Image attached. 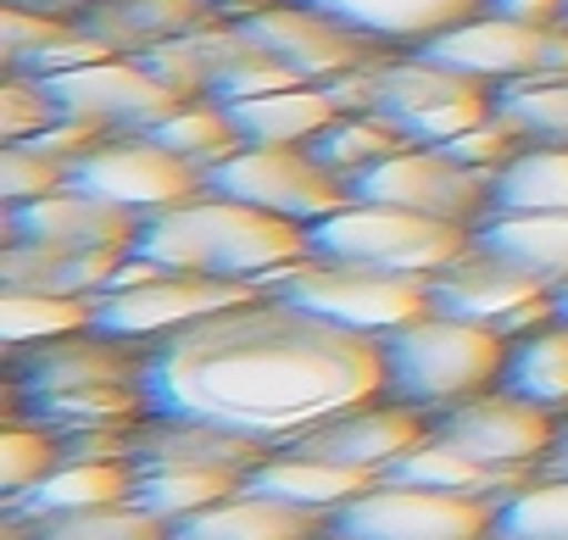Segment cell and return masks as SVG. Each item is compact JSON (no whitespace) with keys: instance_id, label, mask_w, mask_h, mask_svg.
Masks as SVG:
<instances>
[{"instance_id":"obj_10","label":"cell","mask_w":568,"mask_h":540,"mask_svg":"<svg viewBox=\"0 0 568 540\" xmlns=\"http://www.w3.org/2000/svg\"><path fill=\"white\" fill-rule=\"evenodd\" d=\"M206 184L217 195L251 201L273 217H291L307 228L352 201V184L335 167H324L313 145H240L206 173Z\"/></svg>"},{"instance_id":"obj_4","label":"cell","mask_w":568,"mask_h":540,"mask_svg":"<svg viewBox=\"0 0 568 540\" xmlns=\"http://www.w3.org/2000/svg\"><path fill=\"white\" fill-rule=\"evenodd\" d=\"M346 112H379L390 118L413 145H446L485 123L496 112V84L468 79L435 57H385L363 73H346L329 84Z\"/></svg>"},{"instance_id":"obj_1","label":"cell","mask_w":568,"mask_h":540,"mask_svg":"<svg viewBox=\"0 0 568 540\" xmlns=\"http://www.w3.org/2000/svg\"><path fill=\"white\" fill-rule=\"evenodd\" d=\"M140 396L151 418L212 424L262 446L385 396V346L307 307L256 296L145 346Z\"/></svg>"},{"instance_id":"obj_8","label":"cell","mask_w":568,"mask_h":540,"mask_svg":"<svg viewBox=\"0 0 568 540\" xmlns=\"http://www.w3.org/2000/svg\"><path fill=\"white\" fill-rule=\"evenodd\" d=\"M496 496H452L429 485L379 479L329 518V540H485Z\"/></svg>"},{"instance_id":"obj_14","label":"cell","mask_w":568,"mask_h":540,"mask_svg":"<svg viewBox=\"0 0 568 540\" xmlns=\"http://www.w3.org/2000/svg\"><path fill=\"white\" fill-rule=\"evenodd\" d=\"M45 90L62 118H84L106 134H145L168 112L184 106V95H173L140 57H106L95 68L57 73V79H45Z\"/></svg>"},{"instance_id":"obj_17","label":"cell","mask_w":568,"mask_h":540,"mask_svg":"<svg viewBox=\"0 0 568 540\" xmlns=\"http://www.w3.org/2000/svg\"><path fill=\"white\" fill-rule=\"evenodd\" d=\"M429 412L407 407V401H368V407H352L318 429H307L302 440L278 446V451H302V457H324V462H341V468H363V473H390L418 440H429Z\"/></svg>"},{"instance_id":"obj_7","label":"cell","mask_w":568,"mask_h":540,"mask_svg":"<svg viewBox=\"0 0 568 540\" xmlns=\"http://www.w3.org/2000/svg\"><path fill=\"white\" fill-rule=\"evenodd\" d=\"M551 279L529 274L524 262L490 251V245H468L452 267L429 279V302L435 313H452V318H468V324H485L507 340L540 329L546 318H557V302H551Z\"/></svg>"},{"instance_id":"obj_45","label":"cell","mask_w":568,"mask_h":540,"mask_svg":"<svg viewBox=\"0 0 568 540\" xmlns=\"http://www.w3.org/2000/svg\"><path fill=\"white\" fill-rule=\"evenodd\" d=\"M557 473H568V418H557V446H551V457H546Z\"/></svg>"},{"instance_id":"obj_30","label":"cell","mask_w":568,"mask_h":540,"mask_svg":"<svg viewBox=\"0 0 568 540\" xmlns=\"http://www.w3.org/2000/svg\"><path fill=\"white\" fill-rule=\"evenodd\" d=\"M490 212H568V145H524L496 173Z\"/></svg>"},{"instance_id":"obj_12","label":"cell","mask_w":568,"mask_h":540,"mask_svg":"<svg viewBox=\"0 0 568 540\" xmlns=\"http://www.w3.org/2000/svg\"><path fill=\"white\" fill-rule=\"evenodd\" d=\"M68 184H79L112 206H129L134 217H151L162 206H179V201H195L212 190L201 167H190L184 156L156 145L151 134H106L84 162H73Z\"/></svg>"},{"instance_id":"obj_2","label":"cell","mask_w":568,"mask_h":540,"mask_svg":"<svg viewBox=\"0 0 568 540\" xmlns=\"http://www.w3.org/2000/svg\"><path fill=\"white\" fill-rule=\"evenodd\" d=\"M129 256L173 267V274H212V279H245V285H267L273 274L296 267L313 256L307 223L273 217L251 201L234 195H195L179 206H162L151 217H140V234L129 245Z\"/></svg>"},{"instance_id":"obj_47","label":"cell","mask_w":568,"mask_h":540,"mask_svg":"<svg viewBox=\"0 0 568 540\" xmlns=\"http://www.w3.org/2000/svg\"><path fill=\"white\" fill-rule=\"evenodd\" d=\"M485 540H496V534H485Z\"/></svg>"},{"instance_id":"obj_29","label":"cell","mask_w":568,"mask_h":540,"mask_svg":"<svg viewBox=\"0 0 568 540\" xmlns=\"http://www.w3.org/2000/svg\"><path fill=\"white\" fill-rule=\"evenodd\" d=\"M234 490H245V473L234 468H195V462H173V468H134V501L168 523L195 518L217 501H229Z\"/></svg>"},{"instance_id":"obj_9","label":"cell","mask_w":568,"mask_h":540,"mask_svg":"<svg viewBox=\"0 0 568 540\" xmlns=\"http://www.w3.org/2000/svg\"><path fill=\"white\" fill-rule=\"evenodd\" d=\"M256 296H267V291H262V285H245V279L173 274V267H156V262H151L145 279L95 296L90 329H101V335H112V340L156 346V340H168L173 329H184V324H195V318H212V313H223V307L256 302Z\"/></svg>"},{"instance_id":"obj_25","label":"cell","mask_w":568,"mask_h":540,"mask_svg":"<svg viewBox=\"0 0 568 540\" xmlns=\"http://www.w3.org/2000/svg\"><path fill=\"white\" fill-rule=\"evenodd\" d=\"M79 23L90 34H101L106 45H118L123 57H140V51H151L162 40L212 29L223 18L206 7V0H106V7H90Z\"/></svg>"},{"instance_id":"obj_38","label":"cell","mask_w":568,"mask_h":540,"mask_svg":"<svg viewBox=\"0 0 568 540\" xmlns=\"http://www.w3.org/2000/svg\"><path fill=\"white\" fill-rule=\"evenodd\" d=\"M73 29H79L73 12H45V7H18V0H7V7H0V57H7V73L29 68L40 51H51Z\"/></svg>"},{"instance_id":"obj_3","label":"cell","mask_w":568,"mask_h":540,"mask_svg":"<svg viewBox=\"0 0 568 540\" xmlns=\"http://www.w3.org/2000/svg\"><path fill=\"white\" fill-rule=\"evenodd\" d=\"M379 346H385V396L440 418L485 390H501L513 340L485 324L429 313V318L385 335Z\"/></svg>"},{"instance_id":"obj_16","label":"cell","mask_w":568,"mask_h":540,"mask_svg":"<svg viewBox=\"0 0 568 540\" xmlns=\"http://www.w3.org/2000/svg\"><path fill=\"white\" fill-rule=\"evenodd\" d=\"M435 435L463 446L468 457L479 462H496V468H518V473H535V462L551 457L557 446V418L513 390H485L452 412L435 418Z\"/></svg>"},{"instance_id":"obj_46","label":"cell","mask_w":568,"mask_h":540,"mask_svg":"<svg viewBox=\"0 0 568 540\" xmlns=\"http://www.w3.org/2000/svg\"><path fill=\"white\" fill-rule=\"evenodd\" d=\"M551 302H557V318H568V279H562V285L551 291Z\"/></svg>"},{"instance_id":"obj_21","label":"cell","mask_w":568,"mask_h":540,"mask_svg":"<svg viewBox=\"0 0 568 540\" xmlns=\"http://www.w3.org/2000/svg\"><path fill=\"white\" fill-rule=\"evenodd\" d=\"M173 540H329V512L256 496V490H234L229 501L195 518H179Z\"/></svg>"},{"instance_id":"obj_24","label":"cell","mask_w":568,"mask_h":540,"mask_svg":"<svg viewBox=\"0 0 568 540\" xmlns=\"http://www.w3.org/2000/svg\"><path fill=\"white\" fill-rule=\"evenodd\" d=\"M368 485H379V473L341 468V462L302 457V451H267V457L245 473V490L278 496V501H296V507H313V512H329V518H335L352 496H363Z\"/></svg>"},{"instance_id":"obj_27","label":"cell","mask_w":568,"mask_h":540,"mask_svg":"<svg viewBox=\"0 0 568 540\" xmlns=\"http://www.w3.org/2000/svg\"><path fill=\"white\" fill-rule=\"evenodd\" d=\"M501 390L546 407L551 418H568V318H546L507 346Z\"/></svg>"},{"instance_id":"obj_39","label":"cell","mask_w":568,"mask_h":540,"mask_svg":"<svg viewBox=\"0 0 568 540\" xmlns=\"http://www.w3.org/2000/svg\"><path fill=\"white\" fill-rule=\"evenodd\" d=\"M57 118H62V112H57L45 79H34V73H7V84H0V140L23 145V140H34L40 129H51Z\"/></svg>"},{"instance_id":"obj_11","label":"cell","mask_w":568,"mask_h":540,"mask_svg":"<svg viewBox=\"0 0 568 540\" xmlns=\"http://www.w3.org/2000/svg\"><path fill=\"white\" fill-rule=\"evenodd\" d=\"M490 190H496V179L468 167V162H457L446 145H407V151H396L379 167L352 179L357 201L407 206V212H424V217H440V223H463V228H479L490 217Z\"/></svg>"},{"instance_id":"obj_35","label":"cell","mask_w":568,"mask_h":540,"mask_svg":"<svg viewBox=\"0 0 568 540\" xmlns=\"http://www.w3.org/2000/svg\"><path fill=\"white\" fill-rule=\"evenodd\" d=\"M23 523H29V540H173V523L145 512L140 501H112V507L62 512V518H23Z\"/></svg>"},{"instance_id":"obj_41","label":"cell","mask_w":568,"mask_h":540,"mask_svg":"<svg viewBox=\"0 0 568 540\" xmlns=\"http://www.w3.org/2000/svg\"><path fill=\"white\" fill-rule=\"evenodd\" d=\"M446 151H452L457 162H468V167H479V173H490V179H496V173H501V167H507V162L524 151V140H518V134H513V129H507V123L490 112V118H485V123H474L468 134L446 140Z\"/></svg>"},{"instance_id":"obj_19","label":"cell","mask_w":568,"mask_h":540,"mask_svg":"<svg viewBox=\"0 0 568 540\" xmlns=\"http://www.w3.org/2000/svg\"><path fill=\"white\" fill-rule=\"evenodd\" d=\"M140 234V217L129 206H112L79 184H62L45 201L7 206V240H57V245H101V251H129Z\"/></svg>"},{"instance_id":"obj_31","label":"cell","mask_w":568,"mask_h":540,"mask_svg":"<svg viewBox=\"0 0 568 540\" xmlns=\"http://www.w3.org/2000/svg\"><path fill=\"white\" fill-rule=\"evenodd\" d=\"M156 145H168L173 156H184L190 167H201V173H212L223 156H234L245 140H240V129H234V118H229V106L223 101H184L179 112H168L156 129H145Z\"/></svg>"},{"instance_id":"obj_6","label":"cell","mask_w":568,"mask_h":540,"mask_svg":"<svg viewBox=\"0 0 568 540\" xmlns=\"http://www.w3.org/2000/svg\"><path fill=\"white\" fill-rule=\"evenodd\" d=\"M307 240H313V256H329V262H363V267H385V274L435 279L440 267H452L474 245V228L352 195L341 212L318 217Z\"/></svg>"},{"instance_id":"obj_20","label":"cell","mask_w":568,"mask_h":540,"mask_svg":"<svg viewBox=\"0 0 568 540\" xmlns=\"http://www.w3.org/2000/svg\"><path fill=\"white\" fill-rule=\"evenodd\" d=\"M129 251L101 245H57V240H7L0 251V279L7 291H45V296H101Z\"/></svg>"},{"instance_id":"obj_37","label":"cell","mask_w":568,"mask_h":540,"mask_svg":"<svg viewBox=\"0 0 568 540\" xmlns=\"http://www.w3.org/2000/svg\"><path fill=\"white\" fill-rule=\"evenodd\" d=\"M51 468H62V435L45 429V424L12 418V429L0 435V496L18 501V496L34 490Z\"/></svg>"},{"instance_id":"obj_28","label":"cell","mask_w":568,"mask_h":540,"mask_svg":"<svg viewBox=\"0 0 568 540\" xmlns=\"http://www.w3.org/2000/svg\"><path fill=\"white\" fill-rule=\"evenodd\" d=\"M479 245L524 262L529 274L562 285L568 279V212H490L474 228Z\"/></svg>"},{"instance_id":"obj_23","label":"cell","mask_w":568,"mask_h":540,"mask_svg":"<svg viewBox=\"0 0 568 540\" xmlns=\"http://www.w3.org/2000/svg\"><path fill=\"white\" fill-rule=\"evenodd\" d=\"M346 106L335 101L329 84H284L267 95L229 101V118L245 145H313Z\"/></svg>"},{"instance_id":"obj_34","label":"cell","mask_w":568,"mask_h":540,"mask_svg":"<svg viewBox=\"0 0 568 540\" xmlns=\"http://www.w3.org/2000/svg\"><path fill=\"white\" fill-rule=\"evenodd\" d=\"M95 302L90 296H45V291H7L0 296V335H7L12 351L23 346H45L62 335L90 329Z\"/></svg>"},{"instance_id":"obj_43","label":"cell","mask_w":568,"mask_h":540,"mask_svg":"<svg viewBox=\"0 0 568 540\" xmlns=\"http://www.w3.org/2000/svg\"><path fill=\"white\" fill-rule=\"evenodd\" d=\"M206 7H212L223 23H245V18H256V12L278 7V0H206Z\"/></svg>"},{"instance_id":"obj_40","label":"cell","mask_w":568,"mask_h":540,"mask_svg":"<svg viewBox=\"0 0 568 540\" xmlns=\"http://www.w3.org/2000/svg\"><path fill=\"white\" fill-rule=\"evenodd\" d=\"M62 184H68V167L51 162L45 151H34V145H7V151H0V201H7V206L45 201Z\"/></svg>"},{"instance_id":"obj_18","label":"cell","mask_w":568,"mask_h":540,"mask_svg":"<svg viewBox=\"0 0 568 540\" xmlns=\"http://www.w3.org/2000/svg\"><path fill=\"white\" fill-rule=\"evenodd\" d=\"M12 368H18L23 401L62 396V390H95V385H140L145 346L112 340L101 329H79V335H62V340L12 351Z\"/></svg>"},{"instance_id":"obj_22","label":"cell","mask_w":568,"mask_h":540,"mask_svg":"<svg viewBox=\"0 0 568 540\" xmlns=\"http://www.w3.org/2000/svg\"><path fill=\"white\" fill-rule=\"evenodd\" d=\"M296 7H313L379 45H429L435 34L468 23L479 0H296Z\"/></svg>"},{"instance_id":"obj_13","label":"cell","mask_w":568,"mask_h":540,"mask_svg":"<svg viewBox=\"0 0 568 540\" xmlns=\"http://www.w3.org/2000/svg\"><path fill=\"white\" fill-rule=\"evenodd\" d=\"M424 57L485 79V84H518V79H546V73H568V23L562 29H535V23H513V18H490L474 12L468 23L435 34L429 45H418Z\"/></svg>"},{"instance_id":"obj_42","label":"cell","mask_w":568,"mask_h":540,"mask_svg":"<svg viewBox=\"0 0 568 540\" xmlns=\"http://www.w3.org/2000/svg\"><path fill=\"white\" fill-rule=\"evenodd\" d=\"M479 12L513 18V23H535V29H562L568 23V0H479Z\"/></svg>"},{"instance_id":"obj_44","label":"cell","mask_w":568,"mask_h":540,"mask_svg":"<svg viewBox=\"0 0 568 540\" xmlns=\"http://www.w3.org/2000/svg\"><path fill=\"white\" fill-rule=\"evenodd\" d=\"M18 7H45V12H73V18H84L90 7H106V0H18Z\"/></svg>"},{"instance_id":"obj_5","label":"cell","mask_w":568,"mask_h":540,"mask_svg":"<svg viewBox=\"0 0 568 540\" xmlns=\"http://www.w3.org/2000/svg\"><path fill=\"white\" fill-rule=\"evenodd\" d=\"M262 291L291 302V307H307V313H318L341 329L374 335V340H385V335L435 313L429 279L385 274V267H363V262H329V256H307L296 267H284V274H273Z\"/></svg>"},{"instance_id":"obj_36","label":"cell","mask_w":568,"mask_h":540,"mask_svg":"<svg viewBox=\"0 0 568 540\" xmlns=\"http://www.w3.org/2000/svg\"><path fill=\"white\" fill-rule=\"evenodd\" d=\"M496 540H568V473L524 485L496 501Z\"/></svg>"},{"instance_id":"obj_26","label":"cell","mask_w":568,"mask_h":540,"mask_svg":"<svg viewBox=\"0 0 568 540\" xmlns=\"http://www.w3.org/2000/svg\"><path fill=\"white\" fill-rule=\"evenodd\" d=\"M112 501H134V462H62L34 490L7 501V512L12 518H62V512H90V507H112Z\"/></svg>"},{"instance_id":"obj_15","label":"cell","mask_w":568,"mask_h":540,"mask_svg":"<svg viewBox=\"0 0 568 540\" xmlns=\"http://www.w3.org/2000/svg\"><path fill=\"white\" fill-rule=\"evenodd\" d=\"M240 29L256 45H267L284 68H291L296 79H307V84H335L346 73H363V68L385 62L379 40H368V34H357V29H346V23L313 12V7H296V0H278V7L245 18Z\"/></svg>"},{"instance_id":"obj_33","label":"cell","mask_w":568,"mask_h":540,"mask_svg":"<svg viewBox=\"0 0 568 540\" xmlns=\"http://www.w3.org/2000/svg\"><path fill=\"white\" fill-rule=\"evenodd\" d=\"M496 118L524 145H568V73L501 84L496 90Z\"/></svg>"},{"instance_id":"obj_32","label":"cell","mask_w":568,"mask_h":540,"mask_svg":"<svg viewBox=\"0 0 568 540\" xmlns=\"http://www.w3.org/2000/svg\"><path fill=\"white\" fill-rule=\"evenodd\" d=\"M407 145H413V140H407L390 118H379V112H341V118L313 140V156L352 184L357 173L379 167L385 156H396V151H407Z\"/></svg>"}]
</instances>
